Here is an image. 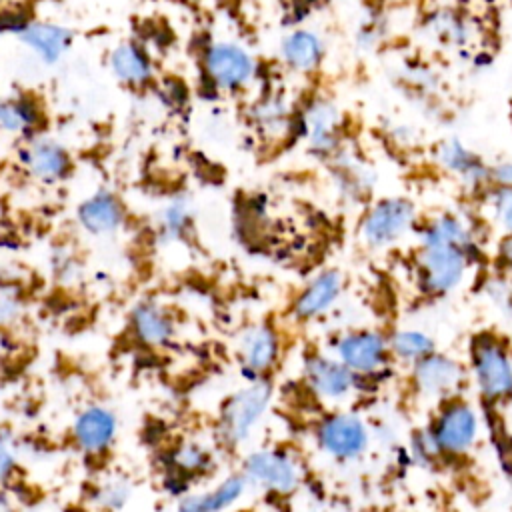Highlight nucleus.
Listing matches in <instances>:
<instances>
[{
    "instance_id": "f257e3e1",
    "label": "nucleus",
    "mask_w": 512,
    "mask_h": 512,
    "mask_svg": "<svg viewBox=\"0 0 512 512\" xmlns=\"http://www.w3.org/2000/svg\"><path fill=\"white\" fill-rule=\"evenodd\" d=\"M274 398V384L270 378L246 382L222 402L216 420V434L222 446L238 448L250 440L254 428L268 412Z\"/></svg>"
},
{
    "instance_id": "f03ea898",
    "label": "nucleus",
    "mask_w": 512,
    "mask_h": 512,
    "mask_svg": "<svg viewBox=\"0 0 512 512\" xmlns=\"http://www.w3.org/2000/svg\"><path fill=\"white\" fill-rule=\"evenodd\" d=\"M466 370L482 400L490 404L512 400V352L496 334L472 336Z\"/></svg>"
},
{
    "instance_id": "7ed1b4c3",
    "label": "nucleus",
    "mask_w": 512,
    "mask_h": 512,
    "mask_svg": "<svg viewBox=\"0 0 512 512\" xmlns=\"http://www.w3.org/2000/svg\"><path fill=\"white\" fill-rule=\"evenodd\" d=\"M426 432L440 456H466L478 444L482 432L480 412L462 396L442 400L438 402Z\"/></svg>"
},
{
    "instance_id": "20e7f679",
    "label": "nucleus",
    "mask_w": 512,
    "mask_h": 512,
    "mask_svg": "<svg viewBox=\"0 0 512 512\" xmlns=\"http://www.w3.org/2000/svg\"><path fill=\"white\" fill-rule=\"evenodd\" d=\"M312 434L318 450L336 462L360 460L370 450L372 442L366 420L350 410L322 414Z\"/></svg>"
},
{
    "instance_id": "39448f33",
    "label": "nucleus",
    "mask_w": 512,
    "mask_h": 512,
    "mask_svg": "<svg viewBox=\"0 0 512 512\" xmlns=\"http://www.w3.org/2000/svg\"><path fill=\"white\" fill-rule=\"evenodd\" d=\"M470 252L454 246H420L416 256V282L426 296H446L466 278Z\"/></svg>"
},
{
    "instance_id": "423d86ee",
    "label": "nucleus",
    "mask_w": 512,
    "mask_h": 512,
    "mask_svg": "<svg viewBox=\"0 0 512 512\" xmlns=\"http://www.w3.org/2000/svg\"><path fill=\"white\" fill-rule=\"evenodd\" d=\"M332 356H336L358 378L380 374L392 362L388 336L376 328L346 330L332 342Z\"/></svg>"
},
{
    "instance_id": "0eeeda50",
    "label": "nucleus",
    "mask_w": 512,
    "mask_h": 512,
    "mask_svg": "<svg viewBox=\"0 0 512 512\" xmlns=\"http://www.w3.org/2000/svg\"><path fill=\"white\" fill-rule=\"evenodd\" d=\"M416 222V208L404 196L376 200L360 222V238L372 250L396 244Z\"/></svg>"
},
{
    "instance_id": "6e6552de",
    "label": "nucleus",
    "mask_w": 512,
    "mask_h": 512,
    "mask_svg": "<svg viewBox=\"0 0 512 512\" xmlns=\"http://www.w3.org/2000/svg\"><path fill=\"white\" fill-rule=\"evenodd\" d=\"M240 472L248 484L260 486L278 496L298 490L302 472L296 458L282 448H258L242 458Z\"/></svg>"
},
{
    "instance_id": "1a4fd4ad",
    "label": "nucleus",
    "mask_w": 512,
    "mask_h": 512,
    "mask_svg": "<svg viewBox=\"0 0 512 512\" xmlns=\"http://www.w3.org/2000/svg\"><path fill=\"white\" fill-rule=\"evenodd\" d=\"M468 380L466 366L444 352L434 350L410 366V384L418 396L430 400H448L460 396Z\"/></svg>"
},
{
    "instance_id": "9d476101",
    "label": "nucleus",
    "mask_w": 512,
    "mask_h": 512,
    "mask_svg": "<svg viewBox=\"0 0 512 512\" xmlns=\"http://www.w3.org/2000/svg\"><path fill=\"white\" fill-rule=\"evenodd\" d=\"M360 380L332 354L312 350L302 358V382L318 400L340 402L350 398L358 390Z\"/></svg>"
},
{
    "instance_id": "9b49d317",
    "label": "nucleus",
    "mask_w": 512,
    "mask_h": 512,
    "mask_svg": "<svg viewBox=\"0 0 512 512\" xmlns=\"http://www.w3.org/2000/svg\"><path fill=\"white\" fill-rule=\"evenodd\" d=\"M202 68L216 90L236 92L252 82L256 62L244 46L230 40H218L204 50Z\"/></svg>"
},
{
    "instance_id": "f8f14e48",
    "label": "nucleus",
    "mask_w": 512,
    "mask_h": 512,
    "mask_svg": "<svg viewBox=\"0 0 512 512\" xmlns=\"http://www.w3.org/2000/svg\"><path fill=\"white\" fill-rule=\"evenodd\" d=\"M216 466L212 450L198 440H180L164 454V488L172 496L190 492L196 478L208 476Z\"/></svg>"
},
{
    "instance_id": "ddd939ff",
    "label": "nucleus",
    "mask_w": 512,
    "mask_h": 512,
    "mask_svg": "<svg viewBox=\"0 0 512 512\" xmlns=\"http://www.w3.org/2000/svg\"><path fill=\"white\" fill-rule=\"evenodd\" d=\"M70 436L84 456L102 458L118 438V416L108 406L90 404L74 416Z\"/></svg>"
},
{
    "instance_id": "4468645a",
    "label": "nucleus",
    "mask_w": 512,
    "mask_h": 512,
    "mask_svg": "<svg viewBox=\"0 0 512 512\" xmlns=\"http://www.w3.org/2000/svg\"><path fill=\"white\" fill-rule=\"evenodd\" d=\"M282 344L274 326L260 322L248 326L238 340L240 374L246 382L270 378V372L280 360Z\"/></svg>"
},
{
    "instance_id": "2eb2a0df",
    "label": "nucleus",
    "mask_w": 512,
    "mask_h": 512,
    "mask_svg": "<svg viewBox=\"0 0 512 512\" xmlns=\"http://www.w3.org/2000/svg\"><path fill=\"white\" fill-rule=\"evenodd\" d=\"M20 166L42 184H56L72 172L70 152L56 140L46 136H32L18 150Z\"/></svg>"
},
{
    "instance_id": "dca6fc26",
    "label": "nucleus",
    "mask_w": 512,
    "mask_h": 512,
    "mask_svg": "<svg viewBox=\"0 0 512 512\" xmlns=\"http://www.w3.org/2000/svg\"><path fill=\"white\" fill-rule=\"evenodd\" d=\"M78 226L92 236H112L126 224V208L110 190H96L76 206Z\"/></svg>"
},
{
    "instance_id": "f3484780",
    "label": "nucleus",
    "mask_w": 512,
    "mask_h": 512,
    "mask_svg": "<svg viewBox=\"0 0 512 512\" xmlns=\"http://www.w3.org/2000/svg\"><path fill=\"white\" fill-rule=\"evenodd\" d=\"M128 326L134 340L146 348H164L176 336L172 312L156 300H140L130 310Z\"/></svg>"
},
{
    "instance_id": "a211bd4d",
    "label": "nucleus",
    "mask_w": 512,
    "mask_h": 512,
    "mask_svg": "<svg viewBox=\"0 0 512 512\" xmlns=\"http://www.w3.org/2000/svg\"><path fill=\"white\" fill-rule=\"evenodd\" d=\"M344 276L338 270H322L294 298L292 316L298 322H310L324 316L340 298Z\"/></svg>"
},
{
    "instance_id": "6ab92c4d",
    "label": "nucleus",
    "mask_w": 512,
    "mask_h": 512,
    "mask_svg": "<svg viewBox=\"0 0 512 512\" xmlns=\"http://www.w3.org/2000/svg\"><path fill=\"white\" fill-rule=\"evenodd\" d=\"M248 486L250 484L240 470L230 472L212 488L180 496L176 512H226L238 504Z\"/></svg>"
},
{
    "instance_id": "aec40b11",
    "label": "nucleus",
    "mask_w": 512,
    "mask_h": 512,
    "mask_svg": "<svg viewBox=\"0 0 512 512\" xmlns=\"http://www.w3.org/2000/svg\"><path fill=\"white\" fill-rule=\"evenodd\" d=\"M16 38L44 64H56L72 46V30L46 20H30Z\"/></svg>"
},
{
    "instance_id": "412c9836",
    "label": "nucleus",
    "mask_w": 512,
    "mask_h": 512,
    "mask_svg": "<svg viewBox=\"0 0 512 512\" xmlns=\"http://www.w3.org/2000/svg\"><path fill=\"white\" fill-rule=\"evenodd\" d=\"M108 68L118 82L130 88H142L150 84L154 76L152 58L134 40H124L116 44L108 54Z\"/></svg>"
},
{
    "instance_id": "4be33fe9",
    "label": "nucleus",
    "mask_w": 512,
    "mask_h": 512,
    "mask_svg": "<svg viewBox=\"0 0 512 512\" xmlns=\"http://www.w3.org/2000/svg\"><path fill=\"white\" fill-rule=\"evenodd\" d=\"M304 136L310 142V148L318 154H330L338 144V128L340 116L334 104L328 100H314L304 110L302 118Z\"/></svg>"
},
{
    "instance_id": "5701e85b",
    "label": "nucleus",
    "mask_w": 512,
    "mask_h": 512,
    "mask_svg": "<svg viewBox=\"0 0 512 512\" xmlns=\"http://www.w3.org/2000/svg\"><path fill=\"white\" fill-rule=\"evenodd\" d=\"M324 40L310 28H296L280 42V58L294 72H312L324 60Z\"/></svg>"
},
{
    "instance_id": "b1692460",
    "label": "nucleus",
    "mask_w": 512,
    "mask_h": 512,
    "mask_svg": "<svg viewBox=\"0 0 512 512\" xmlns=\"http://www.w3.org/2000/svg\"><path fill=\"white\" fill-rule=\"evenodd\" d=\"M438 164L460 178L466 186H480L488 182V166L458 138H448L436 148Z\"/></svg>"
},
{
    "instance_id": "393cba45",
    "label": "nucleus",
    "mask_w": 512,
    "mask_h": 512,
    "mask_svg": "<svg viewBox=\"0 0 512 512\" xmlns=\"http://www.w3.org/2000/svg\"><path fill=\"white\" fill-rule=\"evenodd\" d=\"M42 126V108L28 94L0 98V132L10 136H30Z\"/></svg>"
},
{
    "instance_id": "a878e982",
    "label": "nucleus",
    "mask_w": 512,
    "mask_h": 512,
    "mask_svg": "<svg viewBox=\"0 0 512 512\" xmlns=\"http://www.w3.org/2000/svg\"><path fill=\"white\" fill-rule=\"evenodd\" d=\"M420 246H454L470 252L474 248V234L464 218L440 214L420 230Z\"/></svg>"
},
{
    "instance_id": "bb28decb",
    "label": "nucleus",
    "mask_w": 512,
    "mask_h": 512,
    "mask_svg": "<svg viewBox=\"0 0 512 512\" xmlns=\"http://www.w3.org/2000/svg\"><path fill=\"white\" fill-rule=\"evenodd\" d=\"M388 348H390L392 360L412 366L414 362L432 354L436 350V342L424 330L398 328L392 334H388Z\"/></svg>"
},
{
    "instance_id": "cd10ccee",
    "label": "nucleus",
    "mask_w": 512,
    "mask_h": 512,
    "mask_svg": "<svg viewBox=\"0 0 512 512\" xmlns=\"http://www.w3.org/2000/svg\"><path fill=\"white\" fill-rule=\"evenodd\" d=\"M192 228V212L190 204L184 198L172 200L160 214L158 220V236L164 242H178L190 234Z\"/></svg>"
},
{
    "instance_id": "c85d7f7f",
    "label": "nucleus",
    "mask_w": 512,
    "mask_h": 512,
    "mask_svg": "<svg viewBox=\"0 0 512 512\" xmlns=\"http://www.w3.org/2000/svg\"><path fill=\"white\" fill-rule=\"evenodd\" d=\"M132 496V484L124 476L104 478L90 494L92 506L100 512H120Z\"/></svg>"
},
{
    "instance_id": "c756f323",
    "label": "nucleus",
    "mask_w": 512,
    "mask_h": 512,
    "mask_svg": "<svg viewBox=\"0 0 512 512\" xmlns=\"http://www.w3.org/2000/svg\"><path fill=\"white\" fill-rule=\"evenodd\" d=\"M256 122L264 132L282 130L288 126V106L282 98H266L256 106Z\"/></svg>"
},
{
    "instance_id": "7c9ffc66",
    "label": "nucleus",
    "mask_w": 512,
    "mask_h": 512,
    "mask_svg": "<svg viewBox=\"0 0 512 512\" xmlns=\"http://www.w3.org/2000/svg\"><path fill=\"white\" fill-rule=\"evenodd\" d=\"M488 208L496 224L512 234V186H494L488 194Z\"/></svg>"
},
{
    "instance_id": "2f4dec72",
    "label": "nucleus",
    "mask_w": 512,
    "mask_h": 512,
    "mask_svg": "<svg viewBox=\"0 0 512 512\" xmlns=\"http://www.w3.org/2000/svg\"><path fill=\"white\" fill-rule=\"evenodd\" d=\"M18 470V448L14 434L0 426V488L6 486Z\"/></svg>"
},
{
    "instance_id": "473e14b6",
    "label": "nucleus",
    "mask_w": 512,
    "mask_h": 512,
    "mask_svg": "<svg viewBox=\"0 0 512 512\" xmlns=\"http://www.w3.org/2000/svg\"><path fill=\"white\" fill-rule=\"evenodd\" d=\"M432 30L444 38V42H450V44H462L466 40V26L460 18H456L454 14L450 12H442V14H436L430 22Z\"/></svg>"
},
{
    "instance_id": "72a5a7b5",
    "label": "nucleus",
    "mask_w": 512,
    "mask_h": 512,
    "mask_svg": "<svg viewBox=\"0 0 512 512\" xmlns=\"http://www.w3.org/2000/svg\"><path fill=\"white\" fill-rule=\"evenodd\" d=\"M52 268H54V272H58V274L64 276V278H68L70 272L76 268L74 258H72V254H70V250H68L66 246L56 248V250L52 252Z\"/></svg>"
},
{
    "instance_id": "f704fd0d",
    "label": "nucleus",
    "mask_w": 512,
    "mask_h": 512,
    "mask_svg": "<svg viewBox=\"0 0 512 512\" xmlns=\"http://www.w3.org/2000/svg\"><path fill=\"white\" fill-rule=\"evenodd\" d=\"M494 186H512V162H498L494 166H488V184Z\"/></svg>"
},
{
    "instance_id": "c9c22d12",
    "label": "nucleus",
    "mask_w": 512,
    "mask_h": 512,
    "mask_svg": "<svg viewBox=\"0 0 512 512\" xmlns=\"http://www.w3.org/2000/svg\"><path fill=\"white\" fill-rule=\"evenodd\" d=\"M20 314V302L14 296H0V324H10Z\"/></svg>"
},
{
    "instance_id": "e433bc0d",
    "label": "nucleus",
    "mask_w": 512,
    "mask_h": 512,
    "mask_svg": "<svg viewBox=\"0 0 512 512\" xmlns=\"http://www.w3.org/2000/svg\"><path fill=\"white\" fill-rule=\"evenodd\" d=\"M496 258L504 270H512V234L502 236L496 248Z\"/></svg>"
},
{
    "instance_id": "4c0bfd02",
    "label": "nucleus",
    "mask_w": 512,
    "mask_h": 512,
    "mask_svg": "<svg viewBox=\"0 0 512 512\" xmlns=\"http://www.w3.org/2000/svg\"><path fill=\"white\" fill-rule=\"evenodd\" d=\"M0 512H14L12 500L8 498V494L4 490H0Z\"/></svg>"
}]
</instances>
